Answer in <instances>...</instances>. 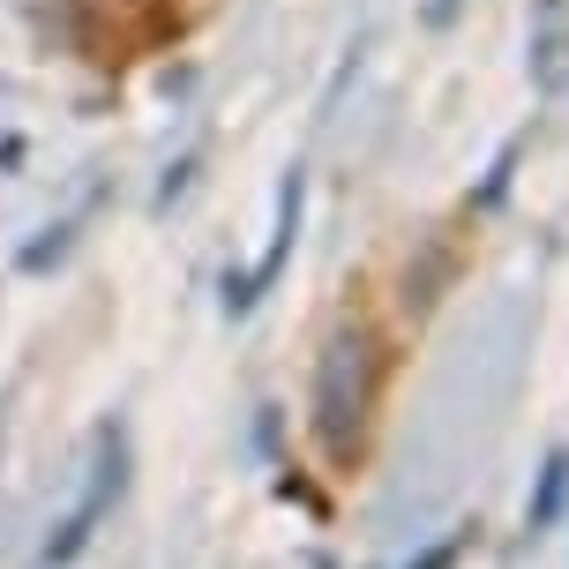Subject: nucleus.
Segmentation results:
<instances>
[{
    "instance_id": "1",
    "label": "nucleus",
    "mask_w": 569,
    "mask_h": 569,
    "mask_svg": "<svg viewBox=\"0 0 569 569\" xmlns=\"http://www.w3.org/2000/svg\"><path fill=\"white\" fill-rule=\"evenodd\" d=\"M375 405V338L368 330H338L315 360V435L330 457H352L360 427Z\"/></svg>"
},
{
    "instance_id": "2",
    "label": "nucleus",
    "mask_w": 569,
    "mask_h": 569,
    "mask_svg": "<svg viewBox=\"0 0 569 569\" xmlns=\"http://www.w3.org/2000/svg\"><path fill=\"white\" fill-rule=\"evenodd\" d=\"M562 495H569V457H547V472H540V495H532V525H547V517L562 510Z\"/></svg>"
}]
</instances>
